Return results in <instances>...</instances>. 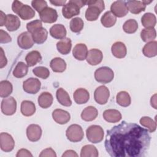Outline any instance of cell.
Wrapping results in <instances>:
<instances>
[{
  "label": "cell",
  "instance_id": "31",
  "mask_svg": "<svg viewBox=\"0 0 157 157\" xmlns=\"http://www.w3.org/2000/svg\"><path fill=\"white\" fill-rule=\"evenodd\" d=\"M25 61L28 67H32L42 61V56L39 52L33 50L26 55L25 56Z\"/></svg>",
  "mask_w": 157,
  "mask_h": 157
},
{
  "label": "cell",
  "instance_id": "48",
  "mask_svg": "<svg viewBox=\"0 0 157 157\" xmlns=\"http://www.w3.org/2000/svg\"><path fill=\"white\" fill-rule=\"evenodd\" d=\"M12 41L11 37L9 34L2 29H0V43L6 44Z\"/></svg>",
  "mask_w": 157,
  "mask_h": 157
},
{
  "label": "cell",
  "instance_id": "12",
  "mask_svg": "<svg viewBox=\"0 0 157 157\" xmlns=\"http://www.w3.org/2000/svg\"><path fill=\"white\" fill-rule=\"evenodd\" d=\"M40 19L47 23H55L58 18V13L55 9L47 7L39 13Z\"/></svg>",
  "mask_w": 157,
  "mask_h": 157
},
{
  "label": "cell",
  "instance_id": "24",
  "mask_svg": "<svg viewBox=\"0 0 157 157\" xmlns=\"http://www.w3.org/2000/svg\"><path fill=\"white\" fill-rule=\"evenodd\" d=\"M98 111L93 106H88L85 108L81 113V118L85 121H91L96 118Z\"/></svg>",
  "mask_w": 157,
  "mask_h": 157
},
{
  "label": "cell",
  "instance_id": "47",
  "mask_svg": "<svg viewBox=\"0 0 157 157\" xmlns=\"http://www.w3.org/2000/svg\"><path fill=\"white\" fill-rule=\"evenodd\" d=\"M86 4L88 6H94L99 9V10L102 12L105 9V5L104 1L97 0V1H87Z\"/></svg>",
  "mask_w": 157,
  "mask_h": 157
},
{
  "label": "cell",
  "instance_id": "28",
  "mask_svg": "<svg viewBox=\"0 0 157 157\" xmlns=\"http://www.w3.org/2000/svg\"><path fill=\"white\" fill-rule=\"evenodd\" d=\"M53 101V98L51 93L48 92L42 93L38 98V104L42 109L50 107Z\"/></svg>",
  "mask_w": 157,
  "mask_h": 157
},
{
  "label": "cell",
  "instance_id": "33",
  "mask_svg": "<svg viewBox=\"0 0 157 157\" xmlns=\"http://www.w3.org/2000/svg\"><path fill=\"white\" fill-rule=\"evenodd\" d=\"M117 21V17L110 12L107 11L104 13L101 18L102 25L105 28H110L113 26Z\"/></svg>",
  "mask_w": 157,
  "mask_h": 157
},
{
  "label": "cell",
  "instance_id": "50",
  "mask_svg": "<svg viewBox=\"0 0 157 157\" xmlns=\"http://www.w3.org/2000/svg\"><path fill=\"white\" fill-rule=\"evenodd\" d=\"M23 4L19 1H14L12 4V11L18 15L19 11L20 10V9H21V7L23 6Z\"/></svg>",
  "mask_w": 157,
  "mask_h": 157
},
{
  "label": "cell",
  "instance_id": "30",
  "mask_svg": "<svg viewBox=\"0 0 157 157\" xmlns=\"http://www.w3.org/2000/svg\"><path fill=\"white\" fill-rule=\"evenodd\" d=\"M142 53L144 56L148 58L156 56L157 55V42L153 40L147 42L142 48Z\"/></svg>",
  "mask_w": 157,
  "mask_h": 157
},
{
  "label": "cell",
  "instance_id": "39",
  "mask_svg": "<svg viewBox=\"0 0 157 157\" xmlns=\"http://www.w3.org/2000/svg\"><path fill=\"white\" fill-rule=\"evenodd\" d=\"M13 86L8 80H2L0 82V96L1 98H7L12 93Z\"/></svg>",
  "mask_w": 157,
  "mask_h": 157
},
{
  "label": "cell",
  "instance_id": "37",
  "mask_svg": "<svg viewBox=\"0 0 157 157\" xmlns=\"http://www.w3.org/2000/svg\"><path fill=\"white\" fill-rule=\"evenodd\" d=\"M102 12L96 6H88L85 12V18L88 21H93L96 20Z\"/></svg>",
  "mask_w": 157,
  "mask_h": 157
},
{
  "label": "cell",
  "instance_id": "17",
  "mask_svg": "<svg viewBox=\"0 0 157 157\" xmlns=\"http://www.w3.org/2000/svg\"><path fill=\"white\" fill-rule=\"evenodd\" d=\"M73 98L74 101L77 104H83L88 101L90 99V93L86 89L80 88L74 91Z\"/></svg>",
  "mask_w": 157,
  "mask_h": 157
},
{
  "label": "cell",
  "instance_id": "51",
  "mask_svg": "<svg viewBox=\"0 0 157 157\" xmlns=\"http://www.w3.org/2000/svg\"><path fill=\"white\" fill-rule=\"evenodd\" d=\"M1 50V55H0V68L2 69L4 67H5L7 64V59L6 56H5L4 50L2 47L0 48Z\"/></svg>",
  "mask_w": 157,
  "mask_h": 157
},
{
  "label": "cell",
  "instance_id": "10",
  "mask_svg": "<svg viewBox=\"0 0 157 157\" xmlns=\"http://www.w3.org/2000/svg\"><path fill=\"white\" fill-rule=\"evenodd\" d=\"M110 12L116 17H123L126 15L128 9L126 1H114L110 6Z\"/></svg>",
  "mask_w": 157,
  "mask_h": 157
},
{
  "label": "cell",
  "instance_id": "20",
  "mask_svg": "<svg viewBox=\"0 0 157 157\" xmlns=\"http://www.w3.org/2000/svg\"><path fill=\"white\" fill-rule=\"evenodd\" d=\"M111 52L112 55L117 58H123L127 53L126 47L124 43L121 42H116L111 47Z\"/></svg>",
  "mask_w": 157,
  "mask_h": 157
},
{
  "label": "cell",
  "instance_id": "38",
  "mask_svg": "<svg viewBox=\"0 0 157 157\" xmlns=\"http://www.w3.org/2000/svg\"><path fill=\"white\" fill-rule=\"evenodd\" d=\"M18 15L23 20H28L35 16V11L28 5L24 4L19 11Z\"/></svg>",
  "mask_w": 157,
  "mask_h": 157
},
{
  "label": "cell",
  "instance_id": "27",
  "mask_svg": "<svg viewBox=\"0 0 157 157\" xmlns=\"http://www.w3.org/2000/svg\"><path fill=\"white\" fill-rule=\"evenodd\" d=\"M31 34L34 43L42 44L44 43L47 39L48 31L45 28L42 27L34 31Z\"/></svg>",
  "mask_w": 157,
  "mask_h": 157
},
{
  "label": "cell",
  "instance_id": "2",
  "mask_svg": "<svg viewBox=\"0 0 157 157\" xmlns=\"http://www.w3.org/2000/svg\"><path fill=\"white\" fill-rule=\"evenodd\" d=\"M113 78V71L112 69L107 66L101 67L94 72V78L99 83L104 84L112 82Z\"/></svg>",
  "mask_w": 157,
  "mask_h": 157
},
{
  "label": "cell",
  "instance_id": "7",
  "mask_svg": "<svg viewBox=\"0 0 157 157\" xmlns=\"http://www.w3.org/2000/svg\"><path fill=\"white\" fill-rule=\"evenodd\" d=\"M110 91L108 88L104 85L98 86L94 91V98L95 101L100 104H105L109 98Z\"/></svg>",
  "mask_w": 157,
  "mask_h": 157
},
{
  "label": "cell",
  "instance_id": "13",
  "mask_svg": "<svg viewBox=\"0 0 157 157\" xmlns=\"http://www.w3.org/2000/svg\"><path fill=\"white\" fill-rule=\"evenodd\" d=\"M42 129L38 124H31L26 128V136L28 140L31 142L38 141L42 136Z\"/></svg>",
  "mask_w": 157,
  "mask_h": 157
},
{
  "label": "cell",
  "instance_id": "53",
  "mask_svg": "<svg viewBox=\"0 0 157 157\" xmlns=\"http://www.w3.org/2000/svg\"><path fill=\"white\" fill-rule=\"evenodd\" d=\"M62 156L63 157H68V156L77 157L78 155L77 154V153L75 151H74L72 150H67L62 155Z\"/></svg>",
  "mask_w": 157,
  "mask_h": 157
},
{
  "label": "cell",
  "instance_id": "44",
  "mask_svg": "<svg viewBox=\"0 0 157 157\" xmlns=\"http://www.w3.org/2000/svg\"><path fill=\"white\" fill-rule=\"evenodd\" d=\"M34 74L42 79H47L50 75V71L48 68L44 66H38L33 69Z\"/></svg>",
  "mask_w": 157,
  "mask_h": 157
},
{
  "label": "cell",
  "instance_id": "9",
  "mask_svg": "<svg viewBox=\"0 0 157 157\" xmlns=\"http://www.w3.org/2000/svg\"><path fill=\"white\" fill-rule=\"evenodd\" d=\"M15 147V141L12 136L7 132L0 134V147L5 152H10Z\"/></svg>",
  "mask_w": 157,
  "mask_h": 157
},
{
  "label": "cell",
  "instance_id": "15",
  "mask_svg": "<svg viewBox=\"0 0 157 157\" xmlns=\"http://www.w3.org/2000/svg\"><path fill=\"white\" fill-rule=\"evenodd\" d=\"M52 117L54 121L59 124H66L69 122L71 119L69 113L60 109H56L53 111Z\"/></svg>",
  "mask_w": 157,
  "mask_h": 157
},
{
  "label": "cell",
  "instance_id": "25",
  "mask_svg": "<svg viewBox=\"0 0 157 157\" xmlns=\"http://www.w3.org/2000/svg\"><path fill=\"white\" fill-rule=\"evenodd\" d=\"M56 48L59 53L62 55H67L70 53L72 48L71 40L68 37H65L56 43Z\"/></svg>",
  "mask_w": 157,
  "mask_h": 157
},
{
  "label": "cell",
  "instance_id": "1",
  "mask_svg": "<svg viewBox=\"0 0 157 157\" xmlns=\"http://www.w3.org/2000/svg\"><path fill=\"white\" fill-rule=\"evenodd\" d=\"M150 141L147 129L123 121L107 130L104 147L112 157H142L146 155Z\"/></svg>",
  "mask_w": 157,
  "mask_h": 157
},
{
  "label": "cell",
  "instance_id": "18",
  "mask_svg": "<svg viewBox=\"0 0 157 157\" xmlns=\"http://www.w3.org/2000/svg\"><path fill=\"white\" fill-rule=\"evenodd\" d=\"M126 3L128 11L133 14H139L145 11L147 6L143 1H128Z\"/></svg>",
  "mask_w": 157,
  "mask_h": 157
},
{
  "label": "cell",
  "instance_id": "56",
  "mask_svg": "<svg viewBox=\"0 0 157 157\" xmlns=\"http://www.w3.org/2000/svg\"><path fill=\"white\" fill-rule=\"evenodd\" d=\"M150 103L151 105L155 109H157L156 107V94H155L153 96H151L150 99Z\"/></svg>",
  "mask_w": 157,
  "mask_h": 157
},
{
  "label": "cell",
  "instance_id": "34",
  "mask_svg": "<svg viewBox=\"0 0 157 157\" xmlns=\"http://www.w3.org/2000/svg\"><path fill=\"white\" fill-rule=\"evenodd\" d=\"M140 37L145 42L153 41L156 37V30L154 28H144L140 32Z\"/></svg>",
  "mask_w": 157,
  "mask_h": 157
},
{
  "label": "cell",
  "instance_id": "21",
  "mask_svg": "<svg viewBox=\"0 0 157 157\" xmlns=\"http://www.w3.org/2000/svg\"><path fill=\"white\" fill-rule=\"evenodd\" d=\"M104 119L109 123H117L121 120V113L116 109H107L103 112Z\"/></svg>",
  "mask_w": 157,
  "mask_h": 157
},
{
  "label": "cell",
  "instance_id": "5",
  "mask_svg": "<svg viewBox=\"0 0 157 157\" xmlns=\"http://www.w3.org/2000/svg\"><path fill=\"white\" fill-rule=\"evenodd\" d=\"M1 112L6 115H12L17 110V101L12 96L4 98L1 101Z\"/></svg>",
  "mask_w": 157,
  "mask_h": 157
},
{
  "label": "cell",
  "instance_id": "11",
  "mask_svg": "<svg viewBox=\"0 0 157 157\" xmlns=\"http://www.w3.org/2000/svg\"><path fill=\"white\" fill-rule=\"evenodd\" d=\"M17 44L19 47L22 49L28 50L31 48L34 44L32 34L28 31L21 33L17 37Z\"/></svg>",
  "mask_w": 157,
  "mask_h": 157
},
{
  "label": "cell",
  "instance_id": "41",
  "mask_svg": "<svg viewBox=\"0 0 157 157\" xmlns=\"http://www.w3.org/2000/svg\"><path fill=\"white\" fill-rule=\"evenodd\" d=\"M140 123L144 127L147 128L150 132H153L156 129V123L149 117H142L140 119Z\"/></svg>",
  "mask_w": 157,
  "mask_h": 157
},
{
  "label": "cell",
  "instance_id": "4",
  "mask_svg": "<svg viewBox=\"0 0 157 157\" xmlns=\"http://www.w3.org/2000/svg\"><path fill=\"white\" fill-rule=\"evenodd\" d=\"M66 136L69 141L72 142H78L83 139L84 133L81 126L73 124L70 125L66 129Z\"/></svg>",
  "mask_w": 157,
  "mask_h": 157
},
{
  "label": "cell",
  "instance_id": "52",
  "mask_svg": "<svg viewBox=\"0 0 157 157\" xmlns=\"http://www.w3.org/2000/svg\"><path fill=\"white\" fill-rule=\"evenodd\" d=\"M17 157H24V156H33V155L30 153V151L29 150H28L27 149H25V148H21L20 150H19L16 155Z\"/></svg>",
  "mask_w": 157,
  "mask_h": 157
},
{
  "label": "cell",
  "instance_id": "43",
  "mask_svg": "<svg viewBox=\"0 0 157 157\" xmlns=\"http://www.w3.org/2000/svg\"><path fill=\"white\" fill-rule=\"evenodd\" d=\"M138 28V23L134 19H129L124 22L123 25V31L128 34L134 33Z\"/></svg>",
  "mask_w": 157,
  "mask_h": 157
},
{
  "label": "cell",
  "instance_id": "54",
  "mask_svg": "<svg viewBox=\"0 0 157 157\" xmlns=\"http://www.w3.org/2000/svg\"><path fill=\"white\" fill-rule=\"evenodd\" d=\"M7 20V15H6L2 10L0 11V26L5 25Z\"/></svg>",
  "mask_w": 157,
  "mask_h": 157
},
{
  "label": "cell",
  "instance_id": "35",
  "mask_svg": "<svg viewBox=\"0 0 157 157\" xmlns=\"http://www.w3.org/2000/svg\"><path fill=\"white\" fill-rule=\"evenodd\" d=\"M141 23L145 28H154L156 23V16L150 12L145 13L141 18Z\"/></svg>",
  "mask_w": 157,
  "mask_h": 157
},
{
  "label": "cell",
  "instance_id": "3",
  "mask_svg": "<svg viewBox=\"0 0 157 157\" xmlns=\"http://www.w3.org/2000/svg\"><path fill=\"white\" fill-rule=\"evenodd\" d=\"M87 139L93 144L101 142L104 138V133L102 128L99 125H91L86 130Z\"/></svg>",
  "mask_w": 157,
  "mask_h": 157
},
{
  "label": "cell",
  "instance_id": "46",
  "mask_svg": "<svg viewBox=\"0 0 157 157\" xmlns=\"http://www.w3.org/2000/svg\"><path fill=\"white\" fill-rule=\"evenodd\" d=\"M42 27V21L40 20H36L32 21H30L26 25V29L29 33L32 34L34 31L38 28Z\"/></svg>",
  "mask_w": 157,
  "mask_h": 157
},
{
  "label": "cell",
  "instance_id": "29",
  "mask_svg": "<svg viewBox=\"0 0 157 157\" xmlns=\"http://www.w3.org/2000/svg\"><path fill=\"white\" fill-rule=\"evenodd\" d=\"M50 66L53 72L60 73L66 70V63L63 59L59 57H56L51 60Z\"/></svg>",
  "mask_w": 157,
  "mask_h": 157
},
{
  "label": "cell",
  "instance_id": "6",
  "mask_svg": "<svg viewBox=\"0 0 157 157\" xmlns=\"http://www.w3.org/2000/svg\"><path fill=\"white\" fill-rule=\"evenodd\" d=\"M80 7L74 0L69 1L62 9V14L67 19H70L80 13Z\"/></svg>",
  "mask_w": 157,
  "mask_h": 157
},
{
  "label": "cell",
  "instance_id": "36",
  "mask_svg": "<svg viewBox=\"0 0 157 157\" xmlns=\"http://www.w3.org/2000/svg\"><path fill=\"white\" fill-rule=\"evenodd\" d=\"M28 72V66L25 63L20 61L13 71V75L16 78H22L26 75Z\"/></svg>",
  "mask_w": 157,
  "mask_h": 157
},
{
  "label": "cell",
  "instance_id": "26",
  "mask_svg": "<svg viewBox=\"0 0 157 157\" xmlns=\"http://www.w3.org/2000/svg\"><path fill=\"white\" fill-rule=\"evenodd\" d=\"M36 106L34 103L32 101L25 100L21 104L20 110L23 115L25 117H30L34 114L36 112Z\"/></svg>",
  "mask_w": 157,
  "mask_h": 157
},
{
  "label": "cell",
  "instance_id": "19",
  "mask_svg": "<svg viewBox=\"0 0 157 157\" xmlns=\"http://www.w3.org/2000/svg\"><path fill=\"white\" fill-rule=\"evenodd\" d=\"M67 31L65 26L61 24H55L50 29V36L56 39H63L66 37Z\"/></svg>",
  "mask_w": 157,
  "mask_h": 157
},
{
  "label": "cell",
  "instance_id": "45",
  "mask_svg": "<svg viewBox=\"0 0 157 157\" xmlns=\"http://www.w3.org/2000/svg\"><path fill=\"white\" fill-rule=\"evenodd\" d=\"M31 5L39 13L48 7L47 2L44 0H33L31 1Z\"/></svg>",
  "mask_w": 157,
  "mask_h": 157
},
{
  "label": "cell",
  "instance_id": "14",
  "mask_svg": "<svg viewBox=\"0 0 157 157\" xmlns=\"http://www.w3.org/2000/svg\"><path fill=\"white\" fill-rule=\"evenodd\" d=\"M103 59L102 52L97 48H92L88 52L86 61L91 66H96L101 63Z\"/></svg>",
  "mask_w": 157,
  "mask_h": 157
},
{
  "label": "cell",
  "instance_id": "42",
  "mask_svg": "<svg viewBox=\"0 0 157 157\" xmlns=\"http://www.w3.org/2000/svg\"><path fill=\"white\" fill-rule=\"evenodd\" d=\"M84 22L83 20L80 17H75L72 18L69 24L70 29L71 31L75 33H80L83 28Z\"/></svg>",
  "mask_w": 157,
  "mask_h": 157
},
{
  "label": "cell",
  "instance_id": "22",
  "mask_svg": "<svg viewBox=\"0 0 157 157\" xmlns=\"http://www.w3.org/2000/svg\"><path fill=\"white\" fill-rule=\"evenodd\" d=\"M20 20L19 18L13 14L7 15V20L5 24L6 29L10 32L17 31L20 26Z\"/></svg>",
  "mask_w": 157,
  "mask_h": 157
},
{
  "label": "cell",
  "instance_id": "40",
  "mask_svg": "<svg viewBox=\"0 0 157 157\" xmlns=\"http://www.w3.org/2000/svg\"><path fill=\"white\" fill-rule=\"evenodd\" d=\"M99 153L97 148L93 145H86L83 146L80 151L81 157H97Z\"/></svg>",
  "mask_w": 157,
  "mask_h": 157
},
{
  "label": "cell",
  "instance_id": "32",
  "mask_svg": "<svg viewBox=\"0 0 157 157\" xmlns=\"http://www.w3.org/2000/svg\"><path fill=\"white\" fill-rule=\"evenodd\" d=\"M117 103L121 107H126L131 104V99L129 93L125 91H120L116 96Z\"/></svg>",
  "mask_w": 157,
  "mask_h": 157
},
{
  "label": "cell",
  "instance_id": "23",
  "mask_svg": "<svg viewBox=\"0 0 157 157\" xmlns=\"http://www.w3.org/2000/svg\"><path fill=\"white\" fill-rule=\"evenodd\" d=\"M56 97L61 105L65 107H69L72 105V101L69 94L63 88H59L56 90Z\"/></svg>",
  "mask_w": 157,
  "mask_h": 157
},
{
  "label": "cell",
  "instance_id": "16",
  "mask_svg": "<svg viewBox=\"0 0 157 157\" xmlns=\"http://www.w3.org/2000/svg\"><path fill=\"white\" fill-rule=\"evenodd\" d=\"M88 48L84 44H77L75 45L72 50L73 56L77 60L83 61L86 59L88 54Z\"/></svg>",
  "mask_w": 157,
  "mask_h": 157
},
{
  "label": "cell",
  "instance_id": "55",
  "mask_svg": "<svg viewBox=\"0 0 157 157\" xmlns=\"http://www.w3.org/2000/svg\"><path fill=\"white\" fill-rule=\"evenodd\" d=\"M50 2L55 6H64L66 4V0H63V1L54 0V1H50Z\"/></svg>",
  "mask_w": 157,
  "mask_h": 157
},
{
  "label": "cell",
  "instance_id": "49",
  "mask_svg": "<svg viewBox=\"0 0 157 157\" xmlns=\"http://www.w3.org/2000/svg\"><path fill=\"white\" fill-rule=\"evenodd\" d=\"M56 157V154L52 148H47L43 150L39 154V157Z\"/></svg>",
  "mask_w": 157,
  "mask_h": 157
},
{
  "label": "cell",
  "instance_id": "8",
  "mask_svg": "<svg viewBox=\"0 0 157 157\" xmlns=\"http://www.w3.org/2000/svg\"><path fill=\"white\" fill-rule=\"evenodd\" d=\"M41 83L38 78L31 77L23 82V90L29 94H36L40 88Z\"/></svg>",
  "mask_w": 157,
  "mask_h": 157
}]
</instances>
